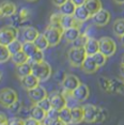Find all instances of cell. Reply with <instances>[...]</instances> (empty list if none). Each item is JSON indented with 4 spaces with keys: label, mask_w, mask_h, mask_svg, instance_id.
Instances as JSON below:
<instances>
[{
    "label": "cell",
    "mask_w": 124,
    "mask_h": 125,
    "mask_svg": "<svg viewBox=\"0 0 124 125\" xmlns=\"http://www.w3.org/2000/svg\"><path fill=\"white\" fill-rule=\"evenodd\" d=\"M83 122L86 123H100L103 122L106 115L103 112V109L94 105L88 104L83 106Z\"/></svg>",
    "instance_id": "cell-1"
},
{
    "label": "cell",
    "mask_w": 124,
    "mask_h": 125,
    "mask_svg": "<svg viewBox=\"0 0 124 125\" xmlns=\"http://www.w3.org/2000/svg\"><path fill=\"white\" fill-rule=\"evenodd\" d=\"M52 66L44 60L31 64V74H33L40 82L48 80L52 76Z\"/></svg>",
    "instance_id": "cell-2"
},
{
    "label": "cell",
    "mask_w": 124,
    "mask_h": 125,
    "mask_svg": "<svg viewBox=\"0 0 124 125\" xmlns=\"http://www.w3.org/2000/svg\"><path fill=\"white\" fill-rule=\"evenodd\" d=\"M87 57L83 47H74L70 48L67 52V60H69L71 66L73 67H80L83 62Z\"/></svg>",
    "instance_id": "cell-3"
},
{
    "label": "cell",
    "mask_w": 124,
    "mask_h": 125,
    "mask_svg": "<svg viewBox=\"0 0 124 125\" xmlns=\"http://www.w3.org/2000/svg\"><path fill=\"white\" fill-rule=\"evenodd\" d=\"M43 34L45 35L46 40L48 41L49 46H57L60 43L62 36H63V29L59 27L53 26H47L46 29L44 30Z\"/></svg>",
    "instance_id": "cell-4"
},
{
    "label": "cell",
    "mask_w": 124,
    "mask_h": 125,
    "mask_svg": "<svg viewBox=\"0 0 124 125\" xmlns=\"http://www.w3.org/2000/svg\"><path fill=\"white\" fill-rule=\"evenodd\" d=\"M18 38V29L14 26H4L0 28V44H10L12 41Z\"/></svg>",
    "instance_id": "cell-5"
},
{
    "label": "cell",
    "mask_w": 124,
    "mask_h": 125,
    "mask_svg": "<svg viewBox=\"0 0 124 125\" xmlns=\"http://www.w3.org/2000/svg\"><path fill=\"white\" fill-rule=\"evenodd\" d=\"M98 45H100V52L105 55L107 58L114 56L117 52V44L111 38L108 36H103L98 40Z\"/></svg>",
    "instance_id": "cell-6"
},
{
    "label": "cell",
    "mask_w": 124,
    "mask_h": 125,
    "mask_svg": "<svg viewBox=\"0 0 124 125\" xmlns=\"http://www.w3.org/2000/svg\"><path fill=\"white\" fill-rule=\"evenodd\" d=\"M16 101H18V95L15 90L11 88H4L0 91V104L3 107L8 108Z\"/></svg>",
    "instance_id": "cell-7"
},
{
    "label": "cell",
    "mask_w": 124,
    "mask_h": 125,
    "mask_svg": "<svg viewBox=\"0 0 124 125\" xmlns=\"http://www.w3.org/2000/svg\"><path fill=\"white\" fill-rule=\"evenodd\" d=\"M92 22L97 27H104L107 26L108 22L110 21V13L105 9H101L100 11H97L95 14H93L91 16Z\"/></svg>",
    "instance_id": "cell-8"
},
{
    "label": "cell",
    "mask_w": 124,
    "mask_h": 125,
    "mask_svg": "<svg viewBox=\"0 0 124 125\" xmlns=\"http://www.w3.org/2000/svg\"><path fill=\"white\" fill-rule=\"evenodd\" d=\"M80 80L77 76L73 75V74H69L65 75L62 79V88H63L64 92H69L72 93L76 88L79 86Z\"/></svg>",
    "instance_id": "cell-9"
},
{
    "label": "cell",
    "mask_w": 124,
    "mask_h": 125,
    "mask_svg": "<svg viewBox=\"0 0 124 125\" xmlns=\"http://www.w3.org/2000/svg\"><path fill=\"white\" fill-rule=\"evenodd\" d=\"M28 92V97L33 104H36L39 103L40 101L44 99L45 97H47V91L45 90V88H43L42 86H36L34 87L33 89H30L27 91Z\"/></svg>",
    "instance_id": "cell-10"
},
{
    "label": "cell",
    "mask_w": 124,
    "mask_h": 125,
    "mask_svg": "<svg viewBox=\"0 0 124 125\" xmlns=\"http://www.w3.org/2000/svg\"><path fill=\"white\" fill-rule=\"evenodd\" d=\"M47 97L49 99L52 107L57 110H61L62 108H64L66 106V98L61 93L52 92L49 95H47Z\"/></svg>",
    "instance_id": "cell-11"
},
{
    "label": "cell",
    "mask_w": 124,
    "mask_h": 125,
    "mask_svg": "<svg viewBox=\"0 0 124 125\" xmlns=\"http://www.w3.org/2000/svg\"><path fill=\"white\" fill-rule=\"evenodd\" d=\"M90 95V90H89V87L84 83H79L76 89L72 92V96L74 97L78 103H83V102L87 101Z\"/></svg>",
    "instance_id": "cell-12"
},
{
    "label": "cell",
    "mask_w": 124,
    "mask_h": 125,
    "mask_svg": "<svg viewBox=\"0 0 124 125\" xmlns=\"http://www.w3.org/2000/svg\"><path fill=\"white\" fill-rule=\"evenodd\" d=\"M16 4L12 1H2L0 3V18L11 17L16 13Z\"/></svg>",
    "instance_id": "cell-13"
},
{
    "label": "cell",
    "mask_w": 124,
    "mask_h": 125,
    "mask_svg": "<svg viewBox=\"0 0 124 125\" xmlns=\"http://www.w3.org/2000/svg\"><path fill=\"white\" fill-rule=\"evenodd\" d=\"M39 34H40V32L38 31V29L31 26L25 27L21 30V38L24 42H33Z\"/></svg>",
    "instance_id": "cell-14"
},
{
    "label": "cell",
    "mask_w": 124,
    "mask_h": 125,
    "mask_svg": "<svg viewBox=\"0 0 124 125\" xmlns=\"http://www.w3.org/2000/svg\"><path fill=\"white\" fill-rule=\"evenodd\" d=\"M21 84L25 90L28 91L30 89H33V88L36 87V86H39V84H40V81H39V79L36 78L33 74H29V75L21 78Z\"/></svg>",
    "instance_id": "cell-15"
},
{
    "label": "cell",
    "mask_w": 124,
    "mask_h": 125,
    "mask_svg": "<svg viewBox=\"0 0 124 125\" xmlns=\"http://www.w3.org/2000/svg\"><path fill=\"white\" fill-rule=\"evenodd\" d=\"M73 16H74V18L78 22H80V24H83V22L88 21L89 18H91V15H90V13L88 12V10L86 9V7H84L83 4L76 7L74 15Z\"/></svg>",
    "instance_id": "cell-16"
},
{
    "label": "cell",
    "mask_w": 124,
    "mask_h": 125,
    "mask_svg": "<svg viewBox=\"0 0 124 125\" xmlns=\"http://www.w3.org/2000/svg\"><path fill=\"white\" fill-rule=\"evenodd\" d=\"M84 52H86L87 56H93L94 53L100 52V45H98V41L94 38L89 36L88 41H87L86 45L83 46Z\"/></svg>",
    "instance_id": "cell-17"
},
{
    "label": "cell",
    "mask_w": 124,
    "mask_h": 125,
    "mask_svg": "<svg viewBox=\"0 0 124 125\" xmlns=\"http://www.w3.org/2000/svg\"><path fill=\"white\" fill-rule=\"evenodd\" d=\"M80 33L81 32L79 30V27H71L63 30V36L62 38L65 40L67 43H73L79 36Z\"/></svg>",
    "instance_id": "cell-18"
},
{
    "label": "cell",
    "mask_w": 124,
    "mask_h": 125,
    "mask_svg": "<svg viewBox=\"0 0 124 125\" xmlns=\"http://www.w3.org/2000/svg\"><path fill=\"white\" fill-rule=\"evenodd\" d=\"M29 116L34 119L35 121L42 123L44 121V119L46 118V111H44L42 108H40L36 104H34L29 110Z\"/></svg>",
    "instance_id": "cell-19"
},
{
    "label": "cell",
    "mask_w": 124,
    "mask_h": 125,
    "mask_svg": "<svg viewBox=\"0 0 124 125\" xmlns=\"http://www.w3.org/2000/svg\"><path fill=\"white\" fill-rule=\"evenodd\" d=\"M80 67H81V70H83L84 73H87V74H93V73H95L98 70L97 65L95 64V62H94V60H93L92 56H87Z\"/></svg>",
    "instance_id": "cell-20"
},
{
    "label": "cell",
    "mask_w": 124,
    "mask_h": 125,
    "mask_svg": "<svg viewBox=\"0 0 124 125\" xmlns=\"http://www.w3.org/2000/svg\"><path fill=\"white\" fill-rule=\"evenodd\" d=\"M60 26L64 30L71 27H79L80 22H78L76 21L73 15H62L61 21H60Z\"/></svg>",
    "instance_id": "cell-21"
},
{
    "label": "cell",
    "mask_w": 124,
    "mask_h": 125,
    "mask_svg": "<svg viewBox=\"0 0 124 125\" xmlns=\"http://www.w3.org/2000/svg\"><path fill=\"white\" fill-rule=\"evenodd\" d=\"M83 121V107L77 106L71 109V124H79Z\"/></svg>",
    "instance_id": "cell-22"
},
{
    "label": "cell",
    "mask_w": 124,
    "mask_h": 125,
    "mask_svg": "<svg viewBox=\"0 0 124 125\" xmlns=\"http://www.w3.org/2000/svg\"><path fill=\"white\" fill-rule=\"evenodd\" d=\"M83 5L86 7V9L88 10V12L90 13L91 16L103 8L102 1H101V0H86V2H84Z\"/></svg>",
    "instance_id": "cell-23"
},
{
    "label": "cell",
    "mask_w": 124,
    "mask_h": 125,
    "mask_svg": "<svg viewBox=\"0 0 124 125\" xmlns=\"http://www.w3.org/2000/svg\"><path fill=\"white\" fill-rule=\"evenodd\" d=\"M110 92L124 95V80L118 78L110 79Z\"/></svg>",
    "instance_id": "cell-24"
},
{
    "label": "cell",
    "mask_w": 124,
    "mask_h": 125,
    "mask_svg": "<svg viewBox=\"0 0 124 125\" xmlns=\"http://www.w3.org/2000/svg\"><path fill=\"white\" fill-rule=\"evenodd\" d=\"M15 73H16V76H17L19 79L25 77V76H27V75H29V74H31V64L29 62H26V63L16 65Z\"/></svg>",
    "instance_id": "cell-25"
},
{
    "label": "cell",
    "mask_w": 124,
    "mask_h": 125,
    "mask_svg": "<svg viewBox=\"0 0 124 125\" xmlns=\"http://www.w3.org/2000/svg\"><path fill=\"white\" fill-rule=\"evenodd\" d=\"M76 5L73 3L71 0H67L65 3H63L61 7H59V11L62 15H74Z\"/></svg>",
    "instance_id": "cell-26"
},
{
    "label": "cell",
    "mask_w": 124,
    "mask_h": 125,
    "mask_svg": "<svg viewBox=\"0 0 124 125\" xmlns=\"http://www.w3.org/2000/svg\"><path fill=\"white\" fill-rule=\"evenodd\" d=\"M33 43L36 46L39 50H42V52H44V50H46L47 48L49 47V44H48V41L46 40L45 38V35L43 33H40L38 36H36V39L33 41Z\"/></svg>",
    "instance_id": "cell-27"
},
{
    "label": "cell",
    "mask_w": 124,
    "mask_h": 125,
    "mask_svg": "<svg viewBox=\"0 0 124 125\" xmlns=\"http://www.w3.org/2000/svg\"><path fill=\"white\" fill-rule=\"evenodd\" d=\"M11 60H12V62L15 65H19V64L28 62L29 58H28V56L22 52V50H21V52L14 53V55H11Z\"/></svg>",
    "instance_id": "cell-28"
},
{
    "label": "cell",
    "mask_w": 124,
    "mask_h": 125,
    "mask_svg": "<svg viewBox=\"0 0 124 125\" xmlns=\"http://www.w3.org/2000/svg\"><path fill=\"white\" fill-rule=\"evenodd\" d=\"M112 31H114V35L119 36V38L124 34V18L115 19L112 25Z\"/></svg>",
    "instance_id": "cell-29"
},
{
    "label": "cell",
    "mask_w": 124,
    "mask_h": 125,
    "mask_svg": "<svg viewBox=\"0 0 124 125\" xmlns=\"http://www.w3.org/2000/svg\"><path fill=\"white\" fill-rule=\"evenodd\" d=\"M21 50L28 56V58H30V57L38 50V48H36V46L34 45L33 42H24V43H22Z\"/></svg>",
    "instance_id": "cell-30"
},
{
    "label": "cell",
    "mask_w": 124,
    "mask_h": 125,
    "mask_svg": "<svg viewBox=\"0 0 124 125\" xmlns=\"http://www.w3.org/2000/svg\"><path fill=\"white\" fill-rule=\"evenodd\" d=\"M8 47V50H9V52L11 53V55H14V53L18 52L21 50V47H22V42H21L18 39L14 40V41H12L10 44L7 45Z\"/></svg>",
    "instance_id": "cell-31"
},
{
    "label": "cell",
    "mask_w": 124,
    "mask_h": 125,
    "mask_svg": "<svg viewBox=\"0 0 124 125\" xmlns=\"http://www.w3.org/2000/svg\"><path fill=\"white\" fill-rule=\"evenodd\" d=\"M59 119H61L64 123L71 124V109L65 106L61 110H59Z\"/></svg>",
    "instance_id": "cell-32"
},
{
    "label": "cell",
    "mask_w": 124,
    "mask_h": 125,
    "mask_svg": "<svg viewBox=\"0 0 124 125\" xmlns=\"http://www.w3.org/2000/svg\"><path fill=\"white\" fill-rule=\"evenodd\" d=\"M92 58H93V60H94L95 64L97 65L98 69H100V67H102V66H104V65L106 64V62H107V57L105 55H103L102 52H97L96 53H94V55L92 56Z\"/></svg>",
    "instance_id": "cell-33"
},
{
    "label": "cell",
    "mask_w": 124,
    "mask_h": 125,
    "mask_svg": "<svg viewBox=\"0 0 124 125\" xmlns=\"http://www.w3.org/2000/svg\"><path fill=\"white\" fill-rule=\"evenodd\" d=\"M11 59V53L8 50V47L5 45L0 44V63H4V62L9 61Z\"/></svg>",
    "instance_id": "cell-34"
},
{
    "label": "cell",
    "mask_w": 124,
    "mask_h": 125,
    "mask_svg": "<svg viewBox=\"0 0 124 125\" xmlns=\"http://www.w3.org/2000/svg\"><path fill=\"white\" fill-rule=\"evenodd\" d=\"M89 39V35H87V33H80L79 36L73 42V46L74 47H83L86 45L87 41Z\"/></svg>",
    "instance_id": "cell-35"
},
{
    "label": "cell",
    "mask_w": 124,
    "mask_h": 125,
    "mask_svg": "<svg viewBox=\"0 0 124 125\" xmlns=\"http://www.w3.org/2000/svg\"><path fill=\"white\" fill-rule=\"evenodd\" d=\"M98 86L105 92H110V79L102 76L98 79Z\"/></svg>",
    "instance_id": "cell-36"
},
{
    "label": "cell",
    "mask_w": 124,
    "mask_h": 125,
    "mask_svg": "<svg viewBox=\"0 0 124 125\" xmlns=\"http://www.w3.org/2000/svg\"><path fill=\"white\" fill-rule=\"evenodd\" d=\"M43 60H44V52H42V50H39L38 49L29 58L28 62H29L30 64H32V63H36V62H41V61H43Z\"/></svg>",
    "instance_id": "cell-37"
},
{
    "label": "cell",
    "mask_w": 124,
    "mask_h": 125,
    "mask_svg": "<svg viewBox=\"0 0 124 125\" xmlns=\"http://www.w3.org/2000/svg\"><path fill=\"white\" fill-rule=\"evenodd\" d=\"M61 16H62V14H61L60 12H59V13H53V14H52V16H50V18H49V25H50V26L61 28V26H60Z\"/></svg>",
    "instance_id": "cell-38"
},
{
    "label": "cell",
    "mask_w": 124,
    "mask_h": 125,
    "mask_svg": "<svg viewBox=\"0 0 124 125\" xmlns=\"http://www.w3.org/2000/svg\"><path fill=\"white\" fill-rule=\"evenodd\" d=\"M18 16L21 17V19L22 21V22H24V21H26L27 19L30 18L31 12H30V10L28 9V8H21V11L18 12Z\"/></svg>",
    "instance_id": "cell-39"
},
{
    "label": "cell",
    "mask_w": 124,
    "mask_h": 125,
    "mask_svg": "<svg viewBox=\"0 0 124 125\" xmlns=\"http://www.w3.org/2000/svg\"><path fill=\"white\" fill-rule=\"evenodd\" d=\"M36 105H38L40 108H42V109L44 110V111H48V110L52 108V105H50V102L48 97H45L44 99H42V101H40L39 103H36Z\"/></svg>",
    "instance_id": "cell-40"
},
{
    "label": "cell",
    "mask_w": 124,
    "mask_h": 125,
    "mask_svg": "<svg viewBox=\"0 0 124 125\" xmlns=\"http://www.w3.org/2000/svg\"><path fill=\"white\" fill-rule=\"evenodd\" d=\"M8 110H9L11 113H13V115H16V113H18L21 110V102L16 101L15 103H13L11 106L8 107Z\"/></svg>",
    "instance_id": "cell-41"
},
{
    "label": "cell",
    "mask_w": 124,
    "mask_h": 125,
    "mask_svg": "<svg viewBox=\"0 0 124 125\" xmlns=\"http://www.w3.org/2000/svg\"><path fill=\"white\" fill-rule=\"evenodd\" d=\"M8 125H25V120L18 116H12V118L8 119L7 121Z\"/></svg>",
    "instance_id": "cell-42"
},
{
    "label": "cell",
    "mask_w": 124,
    "mask_h": 125,
    "mask_svg": "<svg viewBox=\"0 0 124 125\" xmlns=\"http://www.w3.org/2000/svg\"><path fill=\"white\" fill-rule=\"evenodd\" d=\"M42 123H44L45 125H67L66 123H64L63 121L61 120V119H55V120H49V119L45 118L44 121L42 122Z\"/></svg>",
    "instance_id": "cell-43"
},
{
    "label": "cell",
    "mask_w": 124,
    "mask_h": 125,
    "mask_svg": "<svg viewBox=\"0 0 124 125\" xmlns=\"http://www.w3.org/2000/svg\"><path fill=\"white\" fill-rule=\"evenodd\" d=\"M46 118L49 119V120H55V119L59 118V110L55 109V108H50L48 111L46 112Z\"/></svg>",
    "instance_id": "cell-44"
},
{
    "label": "cell",
    "mask_w": 124,
    "mask_h": 125,
    "mask_svg": "<svg viewBox=\"0 0 124 125\" xmlns=\"http://www.w3.org/2000/svg\"><path fill=\"white\" fill-rule=\"evenodd\" d=\"M25 125H40V122L35 121L34 119L29 116V118H27L26 120H25Z\"/></svg>",
    "instance_id": "cell-45"
},
{
    "label": "cell",
    "mask_w": 124,
    "mask_h": 125,
    "mask_svg": "<svg viewBox=\"0 0 124 125\" xmlns=\"http://www.w3.org/2000/svg\"><path fill=\"white\" fill-rule=\"evenodd\" d=\"M52 3L55 4L56 7L59 8V7H61V5L63 4V3H65L67 0H52Z\"/></svg>",
    "instance_id": "cell-46"
},
{
    "label": "cell",
    "mask_w": 124,
    "mask_h": 125,
    "mask_svg": "<svg viewBox=\"0 0 124 125\" xmlns=\"http://www.w3.org/2000/svg\"><path fill=\"white\" fill-rule=\"evenodd\" d=\"M7 121H8L7 115H5L3 112H0V124H1V123H5Z\"/></svg>",
    "instance_id": "cell-47"
},
{
    "label": "cell",
    "mask_w": 124,
    "mask_h": 125,
    "mask_svg": "<svg viewBox=\"0 0 124 125\" xmlns=\"http://www.w3.org/2000/svg\"><path fill=\"white\" fill-rule=\"evenodd\" d=\"M71 1L76 5V7H78V5H83V4H84L86 0H71Z\"/></svg>",
    "instance_id": "cell-48"
},
{
    "label": "cell",
    "mask_w": 124,
    "mask_h": 125,
    "mask_svg": "<svg viewBox=\"0 0 124 125\" xmlns=\"http://www.w3.org/2000/svg\"><path fill=\"white\" fill-rule=\"evenodd\" d=\"M120 72H121V76H122L123 79H124V63H121V66H120Z\"/></svg>",
    "instance_id": "cell-49"
},
{
    "label": "cell",
    "mask_w": 124,
    "mask_h": 125,
    "mask_svg": "<svg viewBox=\"0 0 124 125\" xmlns=\"http://www.w3.org/2000/svg\"><path fill=\"white\" fill-rule=\"evenodd\" d=\"M114 1L117 4H124V0H114Z\"/></svg>",
    "instance_id": "cell-50"
},
{
    "label": "cell",
    "mask_w": 124,
    "mask_h": 125,
    "mask_svg": "<svg viewBox=\"0 0 124 125\" xmlns=\"http://www.w3.org/2000/svg\"><path fill=\"white\" fill-rule=\"evenodd\" d=\"M120 42H121V45L124 47V34L120 36Z\"/></svg>",
    "instance_id": "cell-51"
},
{
    "label": "cell",
    "mask_w": 124,
    "mask_h": 125,
    "mask_svg": "<svg viewBox=\"0 0 124 125\" xmlns=\"http://www.w3.org/2000/svg\"><path fill=\"white\" fill-rule=\"evenodd\" d=\"M1 79H2V72L0 71V81H1Z\"/></svg>",
    "instance_id": "cell-52"
},
{
    "label": "cell",
    "mask_w": 124,
    "mask_h": 125,
    "mask_svg": "<svg viewBox=\"0 0 124 125\" xmlns=\"http://www.w3.org/2000/svg\"><path fill=\"white\" fill-rule=\"evenodd\" d=\"M121 63H124V55H123V57H122V61H121Z\"/></svg>",
    "instance_id": "cell-53"
},
{
    "label": "cell",
    "mask_w": 124,
    "mask_h": 125,
    "mask_svg": "<svg viewBox=\"0 0 124 125\" xmlns=\"http://www.w3.org/2000/svg\"><path fill=\"white\" fill-rule=\"evenodd\" d=\"M27 1H29V2H34V1H36V0H27Z\"/></svg>",
    "instance_id": "cell-54"
},
{
    "label": "cell",
    "mask_w": 124,
    "mask_h": 125,
    "mask_svg": "<svg viewBox=\"0 0 124 125\" xmlns=\"http://www.w3.org/2000/svg\"><path fill=\"white\" fill-rule=\"evenodd\" d=\"M0 125H8V123H7V122H5V123H1Z\"/></svg>",
    "instance_id": "cell-55"
},
{
    "label": "cell",
    "mask_w": 124,
    "mask_h": 125,
    "mask_svg": "<svg viewBox=\"0 0 124 125\" xmlns=\"http://www.w3.org/2000/svg\"><path fill=\"white\" fill-rule=\"evenodd\" d=\"M40 125H45V124L44 123H40Z\"/></svg>",
    "instance_id": "cell-56"
},
{
    "label": "cell",
    "mask_w": 124,
    "mask_h": 125,
    "mask_svg": "<svg viewBox=\"0 0 124 125\" xmlns=\"http://www.w3.org/2000/svg\"><path fill=\"white\" fill-rule=\"evenodd\" d=\"M123 80H124V79H123Z\"/></svg>",
    "instance_id": "cell-57"
}]
</instances>
